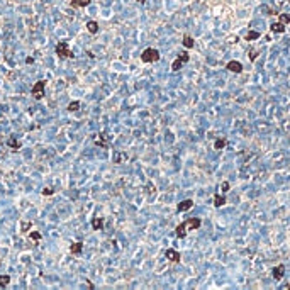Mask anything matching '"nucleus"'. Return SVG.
<instances>
[{
	"mask_svg": "<svg viewBox=\"0 0 290 290\" xmlns=\"http://www.w3.org/2000/svg\"><path fill=\"white\" fill-rule=\"evenodd\" d=\"M202 226V221L199 217H192V219H187L182 224L177 226V237L178 239H183L187 236V231H194V229H199Z\"/></svg>",
	"mask_w": 290,
	"mask_h": 290,
	"instance_id": "obj_1",
	"label": "nucleus"
},
{
	"mask_svg": "<svg viewBox=\"0 0 290 290\" xmlns=\"http://www.w3.org/2000/svg\"><path fill=\"white\" fill-rule=\"evenodd\" d=\"M159 59V51L158 49H154V47H148V49H144L141 53V61L142 63H154V61H158Z\"/></svg>",
	"mask_w": 290,
	"mask_h": 290,
	"instance_id": "obj_2",
	"label": "nucleus"
},
{
	"mask_svg": "<svg viewBox=\"0 0 290 290\" xmlns=\"http://www.w3.org/2000/svg\"><path fill=\"white\" fill-rule=\"evenodd\" d=\"M56 54H58L59 58H73L75 56L73 51H70L66 41H59L58 44H56Z\"/></svg>",
	"mask_w": 290,
	"mask_h": 290,
	"instance_id": "obj_3",
	"label": "nucleus"
},
{
	"mask_svg": "<svg viewBox=\"0 0 290 290\" xmlns=\"http://www.w3.org/2000/svg\"><path fill=\"white\" fill-rule=\"evenodd\" d=\"M44 88H46V80H39V82H36L34 83V87H32V97L34 99H42L44 97Z\"/></svg>",
	"mask_w": 290,
	"mask_h": 290,
	"instance_id": "obj_4",
	"label": "nucleus"
},
{
	"mask_svg": "<svg viewBox=\"0 0 290 290\" xmlns=\"http://www.w3.org/2000/svg\"><path fill=\"white\" fill-rule=\"evenodd\" d=\"M187 61H188V53H187V51H183V53L180 54L178 58H177L173 63H171V70H173V71H178V70L182 68V66L187 63Z\"/></svg>",
	"mask_w": 290,
	"mask_h": 290,
	"instance_id": "obj_5",
	"label": "nucleus"
},
{
	"mask_svg": "<svg viewBox=\"0 0 290 290\" xmlns=\"http://www.w3.org/2000/svg\"><path fill=\"white\" fill-rule=\"evenodd\" d=\"M165 256H166V260H170V261H173V263H180V253L177 251V249L170 248L165 251Z\"/></svg>",
	"mask_w": 290,
	"mask_h": 290,
	"instance_id": "obj_6",
	"label": "nucleus"
},
{
	"mask_svg": "<svg viewBox=\"0 0 290 290\" xmlns=\"http://www.w3.org/2000/svg\"><path fill=\"white\" fill-rule=\"evenodd\" d=\"M226 68L229 70V71H232V73H241V71H243V65L239 63V61H236V59H232V61H229V63L226 65Z\"/></svg>",
	"mask_w": 290,
	"mask_h": 290,
	"instance_id": "obj_7",
	"label": "nucleus"
},
{
	"mask_svg": "<svg viewBox=\"0 0 290 290\" xmlns=\"http://www.w3.org/2000/svg\"><path fill=\"white\" fill-rule=\"evenodd\" d=\"M194 207V200H182L177 205V211L178 212H185V211H188V209H192Z\"/></svg>",
	"mask_w": 290,
	"mask_h": 290,
	"instance_id": "obj_8",
	"label": "nucleus"
},
{
	"mask_svg": "<svg viewBox=\"0 0 290 290\" xmlns=\"http://www.w3.org/2000/svg\"><path fill=\"white\" fill-rule=\"evenodd\" d=\"M82 249H83V243H82V241H75V243H71V246H70V253L71 254H80Z\"/></svg>",
	"mask_w": 290,
	"mask_h": 290,
	"instance_id": "obj_9",
	"label": "nucleus"
},
{
	"mask_svg": "<svg viewBox=\"0 0 290 290\" xmlns=\"http://www.w3.org/2000/svg\"><path fill=\"white\" fill-rule=\"evenodd\" d=\"M283 273H285V266H283V265H278L277 268H273V278L275 280H282V278H283Z\"/></svg>",
	"mask_w": 290,
	"mask_h": 290,
	"instance_id": "obj_10",
	"label": "nucleus"
},
{
	"mask_svg": "<svg viewBox=\"0 0 290 290\" xmlns=\"http://www.w3.org/2000/svg\"><path fill=\"white\" fill-rule=\"evenodd\" d=\"M105 132H100L99 136H97V139H95V144L97 146H100V148H107V139H105Z\"/></svg>",
	"mask_w": 290,
	"mask_h": 290,
	"instance_id": "obj_11",
	"label": "nucleus"
},
{
	"mask_svg": "<svg viewBox=\"0 0 290 290\" xmlns=\"http://www.w3.org/2000/svg\"><path fill=\"white\" fill-rule=\"evenodd\" d=\"M92 227H93L95 231H100L102 227H104V219L102 217H93L92 219Z\"/></svg>",
	"mask_w": 290,
	"mask_h": 290,
	"instance_id": "obj_12",
	"label": "nucleus"
},
{
	"mask_svg": "<svg viewBox=\"0 0 290 290\" xmlns=\"http://www.w3.org/2000/svg\"><path fill=\"white\" fill-rule=\"evenodd\" d=\"M7 144H9V148H10V149H14V151H17V149H21V148H22L21 141H19V139H16V137H10Z\"/></svg>",
	"mask_w": 290,
	"mask_h": 290,
	"instance_id": "obj_13",
	"label": "nucleus"
},
{
	"mask_svg": "<svg viewBox=\"0 0 290 290\" xmlns=\"http://www.w3.org/2000/svg\"><path fill=\"white\" fill-rule=\"evenodd\" d=\"M270 29L273 32H278V34H282V32H285V24H282V22H275V24H271L270 26Z\"/></svg>",
	"mask_w": 290,
	"mask_h": 290,
	"instance_id": "obj_14",
	"label": "nucleus"
},
{
	"mask_svg": "<svg viewBox=\"0 0 290 290\" xmlns=\"http://www.w3.org/2000/svg\"><path fill=\"white\" fill-rule=\"evenodd\" d=\"M224 204H226V197L221 195V194H216V195H214V205H216V207H222Z\"/></svg>",
	"mask_w": 290,
	"mask_h": 290,
	"instance_id": "obj_15",
	"label": "nucleus"
},
{
	"mask_svg": "<svg viewBox=\"0 0 290 290\" xmlns=\"http://www.w3.org/2000/svg\"><path fill=\"white\" fill-rule=\"evenodd\" d=\"M226 144H227V141L224 139V137H217L216 141H214V148H216V149H224V148H226Z\"/></svg>",
	"mask_w": 290,
	"mask_h": 290,
	"instance_id": "obj_16",
	"label": "nucleus"
},
{
	"mask_svg": "<svg viewBox=\"0 0 290 290\" xmlns=\"http://www.w3.org/2000/svg\"><path fill=\"white\" fill-rule=\"evenodd\" d=\"M92 0H71V7L78 9V7H87Z\"/></svg>",
	"mask_w": 290,
	"mask_h": 290,
	"instance_id": "obj_17",
	"label": "nucleus"
},
{
	"mask_svg": "<svg viewBox=\"0 0 290 290\" xmlns=\"http://www.w3.org/2000/svg\"><path fill=\"white\" fill-rule=\"evenodd\" d=\"M183 46L187 47V49H192V47L195 46V41H194V37L185 36V37H183Z\"/></svg>",
	"mask_w": 290,
	"mask_h": 290,
	"instance_id": "obj_18",
	"label": "nucleus"
},
{
	"mask_svg": "<svg viewBox=\"0 0 290 290\" xmlns=\"http://www.w3.org/2000/svg\"><path fill=\"white\" fill-rule=\"evenodd\" d=\"M87 29H88V32L95 34V32H99V24L95 21H90V22H87Z\"/></svg>",
	"mask_w": 290,
	"mask_h": 290,
	"instance_id": "obj_19",
	"label": "nucleus"
},
{
	"mask_svg": "<svg viewBox=\"0 0 290 290\" xmlns=\"http://www.w3.org/2000/svg\"><path fill=\"white\" fill-rule=\"evenodd\" d=\"M260 36H261V34H260L258 31H249L248 34H246V41H256Z\"/></svg>",
	"mask_w": 290,
	"mask_h": 290,
	"instance_id": "obj_20",
	"label": "nucleus"
},
{
	"mask_svg": "<svg viewBox=\"0 0 290 290\" xmlns=\"http://www.w3.org/2000/svg\"><path fill=\"white\" fill-rule=\"evenodd\" d=\"M9 283H10V277H9V275H0V287L5 289Z\"/></svg>",
	"mask_w": 290,
	"mask_h": 290,
	"instance_id": "obj_21",
	"label": "nucleus"
},
{
	"mask_svg": "<svg viewBox=\"0 0 290 290\" xmlns=\"http://www.w3.org/2000/svg\"><path fill=\"white\" fill-rule=\"evenodd\" d=\"M66 109H68L70 112H75V111H78V109H80V102H78V100H73V102H70V105L66 107Z\"/></svg>",
	"mask_w": 290,
	"mask_h": 290,
	"instance_id": "obj_22",
	"label": "nucleus"
},
{
	"mask_svg": "<svg viewBox=\"0 0 290 290\" xmlns=\"http://www.w3.org/2000/svg\"><path fill=\"white\" fill-rule=\"evenodd\" d=\"M126 158H127L126 153H116V154H114V161H116V163H122Z\"/></svg>",
	"mask_w": 290,
	"mask_h": 290,
	"instance_id": "obj_23",
	"label": "nucleus"
},
{
	"mask_svg": "<svg viewBox=\"0 0 290 290\" xmlns=\"http://www.w3.org/2000/svg\"><path fill=\"white\" fill-rule=\"evenodd\" d=\"M21 226H22V227H21V232H22V234H26V232L32 227V222H29V221H27V222H22Z\"/></svg>",
	"mask_w": 290,
	"mask_h": 290,
	"instance_id": "obj_24",
	"label": "nucleus"
},
{
	"mask_svg": "<svg viewBox=\"0 0 290 290\" xmlns=\"http://www.w3.org/2000/svg\"><path fill=\"white\" fill-rule=\"evenodd\" d=\"M278 21L282 22V24H289V26H290V16H289V14H280Z\"/></svg>",
	"mask_w": 290,
	"mask_h": 290,
	"instance_id": "obj_25",
	"label": "nucleus"
},
{
	"mask_svg": "<svg viewBox=\"0 0 290 290\" xmlns=\"http://www.w3.org/2000/svg\"><path fill=\"white\" fill-rule=\"evenodd\" d=\"M31 239L34 241V243H39V241H41V234H39L37 231H32L31 232Z\"/></svg>",
	"mask_w": 290,
	"mask_h": 290,
	"instance_id": "obj_26",
	"label": "nucleus"
},
{
	"mask_svg": "<svg viewBox=\"0 0 290 290\" xmlns=\"http://www.w3.org/2000/svg\"><path fill=\"white\" fill-rule=\"evenodd\" d=\"M41 194H42V195H53V194H54V188H53V187H46V188L41 190Z\"/></svg>",
	"mask_w": 290,
	"mask_h": 290,
	"instance_id": "obj_27",
	"label": "nucleus"
},
{
	"mask_svg": "<svg viewBox=\"0 0 290 290\" xmlns=\"http://www.w3.org/2000/svg\"><path fill=\"white\" fill-rule=\"evenodd\" d=\"M221 190L224 192V194H226V192H229V190H231V185H229V182H222V183H221Z\"/></svg>",
	"mask_w": 290,
	"mask_h": 290,
	"instance_id": "obj_28",
	"label": "nucleus"
},
{
	"mask_svg": "<svg viewBox=\"0 0 290 290\" xmlns=\"http://www.w3.org/2000/svg\"><path fill=\"white\" fill-rule=\"evenodd\" d=\"M282 289H283V290H290V285H283Z\"/></svg>",
	"mask_w": 290,
	"mask_h": 290,
	"instance_id": "obj_29",
	"label": "nucleus"
},
{
	"mask_svg": "<svg viewBox=\"0 0 290 290\" xmlns=\"http://www.w3.org/2000/svg\"><path fill=\"white\" fill-rule=\"evenodd\" d=\"M137 2H139V4H144V2H146V0H137Z\"/></svg>",
	"mask_w": 290,
	"mask_h": 290,
	"instance_id": "obj_30",
	"label": "nucleus"
}]
</instances>
